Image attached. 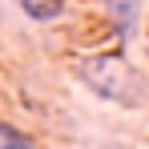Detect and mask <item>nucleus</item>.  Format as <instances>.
<instances>
[{"mask_svg":"<svg viewBox=\"0 0 149 149\" xmlns=\"http://www.w3.org/2000/svg\"><path fill=\"white\" fill-rule=\"evenodd\" d=\"M105 149H121V145H105Z\"/></svg>","mask_w":149,"mask_h":149,"instance_id":"6","label":"nucleus"},{"mask_svg":"<svg viewBox=\"0 0 149 149\" xmlns=\"http://www.w3.org/2000/svg\"><path fill=\"white\" fill-rule=\"evenodd\" d=\"M16 4H20V12H24L28 20H36V24H52V20H61L69 12V0H16Z\"/></svg>","mask_w":149,"mask_h":149,"instance_id":"3","label":"nucleus"},{"mask_svg":"<svg viewBox=\"0 0 149 149\" xmlns=\"http://www.w3.org/2000/svg\"><path fill=\"white\" fill-rule=\"evenodd\" d=\"M0 149H36V141L28 137L24 129H16V125L0 121Z\"/></svg>","mask_w":149,"mask_h":149,"instance_id":"4","label":"nucleus"},{"mask_svg":"<svg viewBox=\"0 0 149 149\" xmlns=\"http://www.w3.org/2000/svg\"><path fill=\"white\" fill-rule=\"evenodd\" d=\"M101 12H105V20L113 28V36H117V45H133L137 40V24H141V16H145V0H97Z\"/></svg>","mask_w":149,"mask_h":149,"instance_id":"2","label":"nucleus"},{"mask_svg":"<svg viewBox=\"0 0 149 149\" xmlns=\"http://www.w3.org/2000/svg\"><path fill=\"white\" fill-rule=\"evenodd\" d=\"M145 52H149V12H145Z\"/></svg>","mask_w":149,"mask_h":149,"instance_id":"5","label":"nucleus"},{"mask_svg":"<svg viewBox=\"0 0 149 149\" xmlns=\"http://www.w3.org/2000/svg\"><path fill=\"white\" fill-rule=\"evenodd\" d=\"M73 77L93 97L109 101L117 109H141L149 97L145 73H137V65H129L125 52H89V56L73 61Z\"/></svg>","mask_w":149,"mask_h":149,"instance_id":"1","label":"nucleus"}]
</instances>
